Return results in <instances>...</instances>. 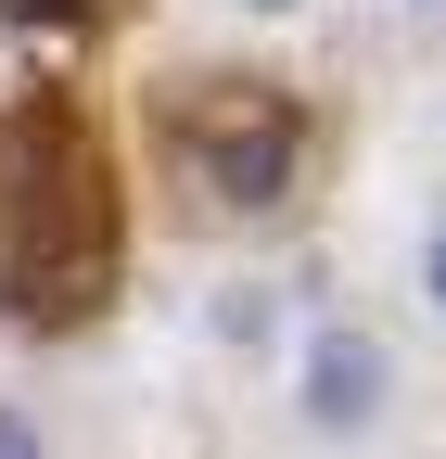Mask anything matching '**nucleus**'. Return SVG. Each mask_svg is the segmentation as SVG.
<instances>
[{
  "mask_svg": "<svg viewBox=\"0 0 446 459\" xmlns=\"http://www.w3.org/2000/svg\"><path fill=\"white\" fill-rule=\"evenodd\" d=\"M141 268V153L77 77L0 90V332L64 358L116 332Z\"/></svg>",
  "mask_w": 446,
  "mask_h": 459,
  "instance_id": "obj_1",
  "label": "nucleus"
},
{
  "mask_svg": "<svg viewBox=\"0 0 446 459\" xmlns=\"http://www.w3.org/2000/svg\"><path fill=\"white\" fill-rule=\"evenodd\" d=\"M141 179L166 192V217L204 230V243H268L294 230L331 179V115L294 65H255V51H166L141 77L128 115Z\"/></svg>",
  "mask_w": 446,
  "mask_h": 459,
  "instance_id": "obj_2",
  "label": "nucleus"
},
{
  "mask_svg": "<svg viewBox=\"0 0 446 459\" xmlns=\"http://www.w3.org/2000/svg\"><path fill=\"white\" fill-rule=\"evenodd\" d=\"M268 395H281V434L294 446H331V459H357L396 434L408 409V358H396V332L357 319V307H306L281 332V358H268Z\"/></svg>",
  "mask_w": 446,
  "mask_h": 459,
  "instance_id": "obj_3",
  "label": "nucleus"
},
{
  "mask_svg": "<svg viewBox=\"0 0 446 459\" xmlns=\"http://www.w3.org/2000/svg\"><path fill=\"white\" fill-rule=\"evenodd\" d=\"M396 281H408V319H421V332H446V192L408 217V255H396Z\"/></svg>",
  "mask_w": 446,
  "mask_h": 459,
  "instance_id": "obj_4",
  "label": "nucleus"
},
{
  "mask_svg": "<svg viewBox=\"0 0 446 459\" xmlns=\"http://www.w3.org/2000/svg\"><path fill=\"white\" fill-rule=\"evenodd\" d=\"M116 13H128V0H0V26H13V39H102Z\"/></svg>",
  "mask_w": 446,
  "mask_h": 459,
  "instance_id": "obj_5",
  "label": "nucleus"
},
{
  "mask_svg": "<svg viewBox=\"0 0 446 459\" xmlns=\"http://www.w3.org/2000/svg\"><path fill=\"white\" fill-rule=\"evenodd\" d=\"M0 459H64L51 409H39V395H13V383H0Z\"/></svg>",
  "mask_w": 446,
  "mask_h": 459,
  "instance_id": "obj_6",
  "label": "nucleus"
},
{
  "mask_svg": "<svg viewBox=\"0 0 446 459\" xmlns=\"http://www.w3.org/2000/svg\"><path fill=\"white\" fill-rule=\"evenodd\" d=\"M217 13H230V26H306L319 0H217Z\"/></svg>",
  "mask_w": 446,
  "mask_h": 459,
  "instance_id": "obj_7",
  "label": "nucleus"
},
{
  "mask_svg": "<svg viewBox=\"0 0 446 459\" xmlns=\"http://www.w3.org/2000/svg\"><path fill=\"white\" fill-rule=\"evenodd\" d=\"M382 13H446V0H382Z\"/></svg>",
  "mask_w": 446,
  "mask_h": 459,
  "instance_id": "obj_8",
  "label": "nucleus"
}]
</instances>
